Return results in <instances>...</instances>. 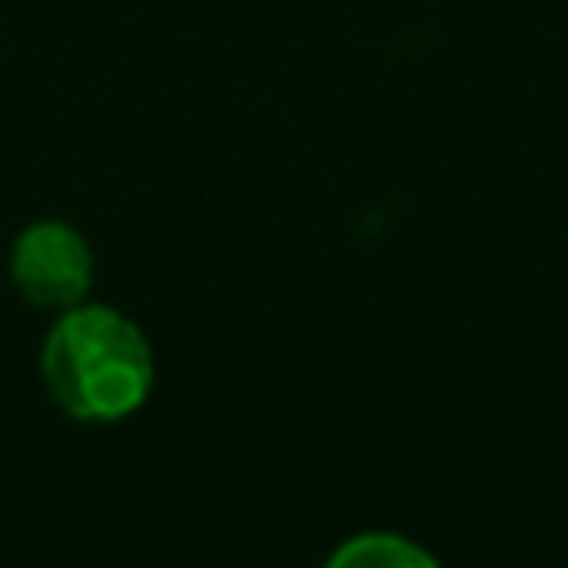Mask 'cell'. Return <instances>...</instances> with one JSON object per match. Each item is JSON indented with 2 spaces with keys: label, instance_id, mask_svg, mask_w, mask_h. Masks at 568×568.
Here are the masks:
<instances>
[{
  "label": "cell",
  "instance_id": "cell-1",
  "mask_svg": "<svg viewBox=\"0 0 568 568\" xmlns=\"http://www.w3.org/2000/svg\"><path fill=\"white\" fill-rule=\"evenodd\" d=\"M40 373L62 413L75 422H120L138 413L155 382L146 333L115 306H71L53 320Z\"/></svg>",
  "mask_w": 568,
  "mask_h": 568
},
{
  "label": "cell",
  "instance_id": "cell-2",
  "mask_svg": "<svg viewBox=\"0 0 568 568\" xmlns=\"http://www.w3.org/2000/svg\"><path fill=\"white\" fill-rule=\"evenodd\" d=\"M18 293L40 311H71L93 284V248L71 222H31L9 253Z\"/></svg>",
  "mask_w": 568,
  "mask_h": 568
},
{
  "label": "cell",
  "instance_id": "cell-3",
  "mask_svg": "<svg viewBox=\"0 0 568 568\" xmlns=\"http://www.w3.org/2000/svg\"><path fill=\"white\" fill-rule=\"evenodd\" d=\"M324 568H439V559L399 532H359L342 541Z\"/></svg>",
  "mask_w": 568,
  "mask_h": 568
}]
</instances>
